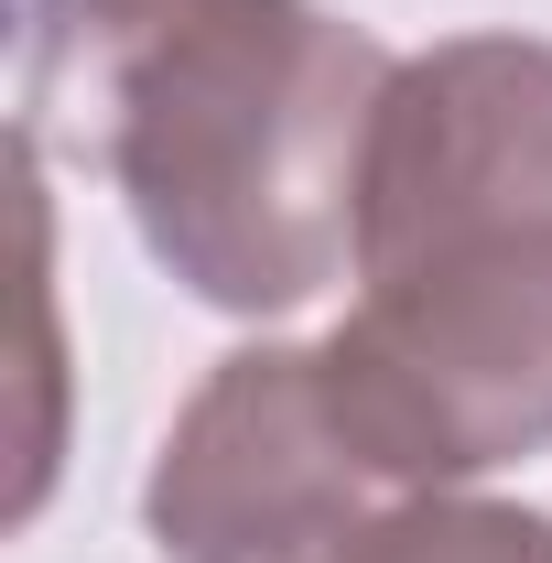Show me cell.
I'll return each instance as SVG.
<instances>
[{
  "mask_svg": "<svg viewBox=\"0 0 552 563\" xmlns=\"http://www.w3.org/2000/svg\"><path fill=\"white\" fill-rule=\"evenodd\" d=\"M390 76L401 55L325 0H22V152L98 174L217 314L357 282Z\"/></svg>",
  "mask_w": 552,
  "mask_h": 563,
  "instance_id": "obj_1",
  "label": "cell"
},
{
  "mask_svg": "<svg viewBox=\"0 0 552 563\" xmlns=\"http://www.w3.org/2000/svg\"><path fill=\"white\" fill-rule=\"evenodd\" d=\"M325 401L401 498L552 444V44L455 33L401 55L368 141L357 303Z\"/></svg>",
  "mask_w": 552,
  "mask_h": 563,
  "instance_id": "obj_2",
  "label": "cell"
},
{
  "mask_svg": "<svg viewBox=\"0 0 552 563\" xmlns=\"http://www.w3.org/2000/svg\"><path fill=\"white\" fill-rule=\"evenodd\" d=\"M390 509L401 488L336 422L314 347L217 357L141 477V531L163 563H346Z\"/></svg>",
  "mask_w": 552,
  "mask_h": 563,
  "instance_id": "obj_3",
  "label": "cell"
},
{
  "mask_svg": "<svg viewBox=\"0 0 552 563\" xmlns=\"http://www.w3.org/2000/svg\"><path fill=\"white\" fill-rule=\"evenodd\" d=\"M346 563H552V509L477 498V488H422Z\"/></svg>",
  "mask_w": 552,
  "mask_h": 563,
  "instance_id": "obj_4",
  "label": "cell"
}]
</instances>
